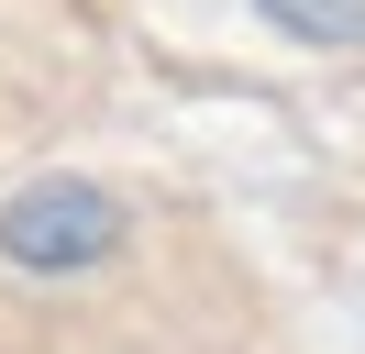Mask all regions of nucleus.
Masks as SVG:
<instances>
[{"mask_svg":"<svg viewBox=\"0 0 365 354\" xmlns=\"http://www.w3.org/2000/svg\"><path fill=\"white\" fill-rule=\"evenodd\" d=\"M122 243H133V211L100 177H34V188L0 199V266L11 277H89Z\"/></svg>","mask_w":365,"mask_h":354,"instance_id":"nucleus-1","label":"nucleus"},{"mask_svg":"<svg viewBox=\"0 0 365 354\" xmlns=\"http://www.w3.org/2000/svg\"><path fill=\"white\" fill-rule=\"evenodd\" d=\"M255 11H266L288 44H332V56L365 44V0H255Z\"/></svg>","mask_w":365,"mask_h":354,"instance_id":"nucleus-2","label":"nucleus"}]
</instances>
